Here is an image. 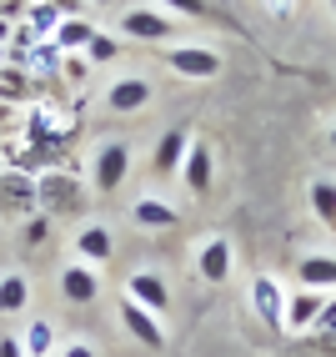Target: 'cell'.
Segmentation results:
<instances>
[{
    "label": "cell",
    "instance_id": "cell-29",
    "mask_svg": "<svg viewBox=\"0 0 336 357\" xmlns=\"http://www.w3.org/2000/svg\"><path fill=\"white\" fill-rule=\"evenodd\" d=\"M26 242H45V217H35V222L26 227Z\"/></svg>",
    "mask_w": 336,
    "mask_h": 357
},
{
    "label": "cell",
    "instance_id": "cell-23",
    "mask_svg": "<svg viewBox=\"0 0 336 357\" xmlns=\"http://www.w3.org/2000/svg\"><path fill=\"white\" fill-rule=\"evenodd\" d=\"M166 10H176V15H196V20H211V6L206 0H161Z\"/></svg>",
    "mask_w": 336,
    "mask_h": 357
},
{
    "label": "cell",
    "instance_id": "cell-6",
    "mask_svg": "<svg viewBox=\"0 0 336 357\" xmlns=\"http://www.w3.org/2000/svg\"><path fill=\"white\" fill-rule=\"evenodd\" d=\"M251 312L266 322L271 332L286 327V292L276 287V277H256V282H251Z\"/></svg>",
    "mask_w": 336,
    "mask_h": 357
},
{
    "label": "cell",
    "instance_id": "cell-36",
    "mask_svg": "<svg viewBox=\"0 0 336 357\" xmlns=\"http://www.w3.org/2000/svg\"><path fill=\"white\" fill-rule=\"evenodd\" d=\"M331 146H336V126H331Z\"/></svg>",
    "mask_w": 336,
    "mask_h": 357
},
{
    "label": "cell",
    "instance_id": "cell-7",
    "mask_svg": "<svg viewBox=\"0 0 336 357\" xmlns=\"http://www.w3.org/2000/svg\"><path fill=\"white\" fill-rule=\"evenodd\" d=\"M76 257L86 261V267H106V261L115 257V236H111V227H106V222H86V227L76 231Z\"/></svg>",
    "mask_w": 336,
    "mask_h": 357
},
{
    "label": "cell",
    "instance_id": "cell-16",
    "mask_svg": "<svg viewBox=\"0 0 336 357\" xmlns=\"http://www.w3.org/2000/svg\"><path fill=\"white\" fill-rule=\"evenodd\" d=\"M95 31H101V26H90L86 15H65L61 26H56V45H61V51H86Z\"/></svg>",
    "mask_w": 336,
    "mask_h": 357
},
{
    "label": "cell",
    "instance_id": "cell-15",
    "mask_svg": "<svg viewBox=\"0 0 336 357\" xmlns=\"http://www.w3.org/2000/svg\"><path fill=\"white\" fill-rule=\"evenodd\" d=\"M131 217H136L141 227H151V231H156V227H176V222H181V211H176V206H166L161 197H141V202L131 206Z\"/></svg>",
    "mask_w": 336,
    "mask_h": 357
},
{
    "label": "cell",
    "instance_id": "cell-18",
    "mask_svg": "<svg viewBox=\"0 0 336 357\" xmlns=\"http://www.w3.org/2000/svg\"><path fill=\"white\" fill-rule=\"evenodd\" d=\"M26 302H31V282L20 277V272H6L0 277V312H26Z\"/></svg>",
    "mask_w": 336,
    "mask_h": 357
},
{
    "label": "cell",
    "instance_id": "cell-35",
    "mask_svg": "<svg viewBox=\"0 0 336 357\" xmlns=\"http://www.w3.org/2000/svg\"><path fill=\"white\" fill-rule=\"evenodd\" d=\"M6 111H10V106H6V101H0V116H6Z\"/></svg>",
    "mask_w": 336,
    "mask_h": 357
},
{
    "label": "cell",
    "instance_id": "cell-12",
    "mask_svg": "<svg viewBox=\"0 0 336 357\" xmlns=\"http://www.w3.org/2000/svg\"><path fill=\"white\" fill-rule=\"evenodd\" d=\"M61 297L65 302H95V297H101V282H95V272L86 267V261H70V267L61 272Z\"/></svg>",
    "mask_w": 336,
    "mask_h": 357
},
{
    "label": "cell",
    "instance_id": "cell-24",
    "mask_svg": "<svg viewBox=\"0 0 336 357\" xmlns=\"http://www.w3.org/2000/svg\"><path fill=\"white\" fill-rule=\"evenodd\" d=\"M6 197H10V202H31L35 192H31V181H26V176H6Z\"/></svg>",
    "mask_w": 336,
    "mask_h": 357
},
{
    "label": "cell",
    "instance_id": "cell-19",
    "mask_svg": "<svg viewBox=\"0 0 336 357\" xmlns=\"http://www.w3.org/2000/svg\"><path fill=\"white\" fill-rule=\"evenodd\" d=\"M20 347H26V357H51V347H56V327H51V322H31L26 337H20Z\"/></svg>",
    "mask_w": 336,
    "mask_h": 357
},
{
    "label": "cell",
    "instance_id": "cell-3",
    "mask_svg": "<svg viewBox=\"0 0 336 357\" xmlns=\"http://www.w3.org/2000/svg\"><path fill=\"white\" fill-rule=\"evenodd\" d=\"M126 297L141 302V307H146V312H156V317L171 307V287H166V277L151 272V267H136V272L126 277Z\"/></svg>",
    "mask_w": 336,
    "mask_h": 357
},
{
    "label": "cell",
    "instance_id": "cell-22",
    "mask_svg": "<svg viewBox=\"0 0 336 357\" xmlns=\"http://www.w3.org/2000/svg\"><path fill=\"white\" fill-rule=\"evenodd\" d=\"M61 20H65V15L51 6V0H35V6H31V26H26V31H35V36H56Z\"/></svg>",
    "mask_w": 336,
    "mask_h": 357
},
{
    "label": "cell",
    "instance_id": "cell-28",
    "mask_svg": "<svg viewBox=\"0 0 336 357\" xmlns=\"http://www.w3.org/2000/svg\"><path fill=\"white\" fill-rule=\"evenodd\" d=\"M0 357H26V347H20V337H0Z\"/></svg>",
    "mask_w": 336,
    "mask_h": 357
},
{
    "label": "cell",
    "instance_id": "cell-27",
    "mask_svg": "<svg viewBox=\"0 0 336 357\" xmlns=\"http://www.w3.org/2000/svg\"><path fill=\"white\" fill-rule=\"evenodd\" d=\"M86 70H90L86 56H70V61H65V76H70V81H86Z\"/></svg>",
    "mask_w": 336,
    "mask_h": 357
},
{
    "label": "cell",
    "instance_id": "cell-4",
    "mask_svg": "<svg viewBox=\"0 0 336 357\" xmlns=\"http://www.w3.org/2000/svg\"><path fill=\"white\" fill-rule=\"evenodd\" d=\"M156 101V86L146 81V76H121L111 91H106V106L115 111V116H136V111H146Z\"/></svg>",
    "mask_w": 336,
    "mask_h": 357
},
{
    "label": "cell",
    "instance_id": "cell-17",
    "mask_svg": "<svg viewBox=\"0 0 336 357\" xmlns=\"http://www.w3.org/2000/svg\"><path fill=\"white\" fill-rule=\"evenodd\" d=\"M311 211L321 217L326 231H336V181H331V176H317V181H311Z\"/></svg>",
    "mask_w": 336,
    "mask_h": 357
},
{
    "label": "cell",
    "instance_id": "cell-2",
    "mask_svg": "<svg viewBox=\"0 0 336 357\" xmlns=\"http://www.w3.org/2000/svg\"><path fill=\"white\" fill-rule=\"evenodd\" d=\"M126 176H131V146L126 141H106V146L95 151V172H90L95 192H121Z\"/></svg>",
    "mask_w": 336,
    "mask_h": 357
},
{
    "label": "cell",
    "instance_id": "cell-20",
    "mask_svg": "<svg viewBox=\"0 0 336 357\" xmlns=\"http://www.w3.org/2000/svg\"><path fill=\"white\" fill-rule=\"evenodd\" d=\"M70 192H76V181H70V176H40V186H35V197L45 206H65Z\"/></svg>",
    "mask_w": 336,
    "mask_h": 357
},
{
    "label": "cell",
    "instance_id": "cell-25",
    "mask_svg": "<svg viewBox=\"0 0 336 357\" xmlns=\"http://www.w3.org/2000/svg\"><path fill=\"white\" fill-rule=\"evenodd\" d=\"M321 332H336V302L321 307V317H317V327H311V337H321Z\"/></svg>",
    "mask_w": 336,
    "mask_h": 357
},
{
    "label": "cell",
    "instance_id": "cell-37",
    "mask_svg": "<svg viewBox=\"0 0 336 357\" xmlns=\"http://www.w3.org/2000/svg\"><path fill=\"white\" fill-rule=\"evenodd\" d=\"M331 10H336V0H331Z\"/></svg>",
    "mask_w": 336,
    "mask_h": 357
},
{
    "label": "cell",
    "instance_id": "cell-26",
    "mask_svg": "<svg viewBox=\"0 0 336 357\" xmlns=\"http://www.w3.org/2000/svg\"><path fill=\"white\" fill-rule=\"evenodd\" d=\"M261 6H266L276 20H291V15H296V0H261Z\"/></svg>",
    "mask_w": 336,
    "mask_h": 357
},
{
    "label": "cell",
    "instance_id": "cell-32",
    "mask_svg": "<svg viewBox=\"0 0 336 357\" xmlns=\"http://www.w3.org/2000/svg\"><path fill=\"white\" fill-rule=\"evenodd\" d=\"M6 40H10V20H6V15H0V45H6Z\"/></svg>",
    "mask_w": 336,
    "mask_h": 357
},
{
    "label": "cell",
    "instance_id": "cell-13",
    "mask_svg": "<svg viewBox=\"0 0 336 357\" xmlns=\"http://www.w3.org/2000/svg\"><path fill=\"white\" fill-rule=\"evenodd\" d=\"M296 277H301L306 292H331L336 287V257H301Z\"/></svg>",
    "mask_w": 336,
    "mask_h": 357
},
{
    "label": "cell",
    "instance_id": "cell-31",
    "mask_svg": "<svg viewBox=\"0 0 336 357\" xmlns=\"http://www.w3.org/2000/svg\"><path fill=\"white\" fill-rule=\"evenodd\" d=\"M317 347H321L326 357H336V332H321V337H317Z\"/></svg>",
    "mask_w": 336,
    "mask_h": 357
},
{
    "label": "cell",
    "instance_id": "cell-10",
    "mask_svg": "<svg viewBox=\"0 0 336 357\" xmlns=\"http://www.w3.org/2000/svg\"><path fill=\"white\" fill-rule=\"evenodd\" d=\"M186 146H191V131H186V126H171V131H166V136L156 141V151H151V172H156V176H171V172H181Z\"/></svg>",
    "mask_w": 336,
    "mask_h": 357
},
{
    "label": "cell",
    "instance_id": "cell-21",
    "mask_svg": "<svg viewBox=\"0 0 336 357\" xmlns=\"http://www.w3.org/2000/svg\"><path fill=\"white\" fill-rule=\"evenodd\" d=\"M115 56H121V40L106 36V31H95L90 45H86V66H106V61H115Z\"/></svg>",
    "mask_w": 336,
    "mask_h": 357
},
{
    "label": "cell",
    "instance_id": "cell-30",
    "mask_svg": "<svg viewBox=\"0 0 336 357\" xmlns=\"http://www.w3.org/2000/svg\"><path fill=\"white\" fill-rule=\"evenodd\" d=\"M61 357H95V347H90V342H70Z\"/></svg>",
    "mask_w": 336,
    "mask_h": 357
},
{
    "label": "cell",
    "instance_id": "cell-33",
    "mask_svg": "<svg viewBox=\"0 0 336 357\" xmlns=\"http://www.w3.org/2000/svg\"><path fill=\"white\" fill-rule=\"evenodd\" d=\"M0 70H6V45H0Z\"/></svg>",
    "mask_w": 336,
    "mask_h": 357
},
{
    "label": "cell",
    "instance_id": "cell-8",
    "mask_svg": "<svg viewBox=\"0 0 336 357\" xmlns=\"http://www.w3.org/2000/svg\"><path fill=\"white\" fill-rule=\"evenodd\" d=\"M115 31H121L126 40H166L176 26H171V15H166V10H126Z\"/></svg>",
    "mask_w": 336,
    "mask_h": 357
},
{
    "label": "cell",
    "instance_id": "cell-9",
    "mask_svg": "<svg viewBox=\"0 0 336 357\" xmlns=\"http://www.w3.org/2000/svg\"><path fill=\"white\" fill-rule=\"evenodd\" d=\"M181 176H186V186H191L196 197H206V192H211V181H216V156H211L206 141H191V146H186Z\"/></svg>",
    "mask_w": 336,
    "mask_h": 357
},
{
    "label": "cell",
    "instance_id": "cell-1",
    "mask_svg": "<svg viewBox=\"0 0 336 357\" xmlns=\"http://www.w3.org/2000/svg\"><path fill=\"white\" fill-rule=\"evenodd\" d=\"M166 66H171L176 76H186V81L221 76V56H216L211 45H171V51H166Z\"/></svg>",
    "mask_w": 336,
    "mask_h": 357
},
{
    "label": "cell",
    "instance_id": "cell-34",
    "mask_svg": "<svg viewBox=\"0 0 336 357\" xmlns=\"http://www.w3.org/2000/svg\"><path fill=\"white\" fill-rule=\"evenodd\" d=\"M90 6H115V0H90Z\"/></svg>",
    "mask_w": 336,
    "mask_h": 357
},
{
    "label": "cell",
    "instance_id": "cell-11",
    "mask_svg": "<svg viewBox=\"0 0 336 357\" xmlns=\"http://www.w3.org/2000/svg\"><path fill=\"white\" fill-rule=\"evenodd\" d=\"M196 272H201V282H211V287H221L231 277V242L226 236H211V242L196 252Z\"/></svg>",
    "mask_w": 336,
    "mask_h": 357
},
{
    "label": "cell",
    "instance_id": "cell-14",
    "mask_svg": "<svg viewBox=\"0 0 336 357\" xmlns=\"http://www.w3.org/2000/svg\"><path fill=\"white\" fill-rule=\"evenodd\" d=\"M321 307H326L321 292L291 297V302H286V327H291V332H311V327H317V317H321Z\"/></svg>",
    "mask_w": 336,
    "mask_h": 357
},
{
    "label": "cell",
    "instance_id": "cell-5",
    "mask_svg": "<svg viewBox=\"0 0 336 357\" xmlns=\"http://www.w3.org/2000/svg\"><path fill=\"white\" fill-rule=\"evenodd\" d=\"M121 322H126V332H131L141 347H151V352H161V347H166V327H161V317H156V312H146L141 302L121 297Z\"/></svg>",
    "mask_w": 336,
    "mask_h": 357
}]
</instances>
